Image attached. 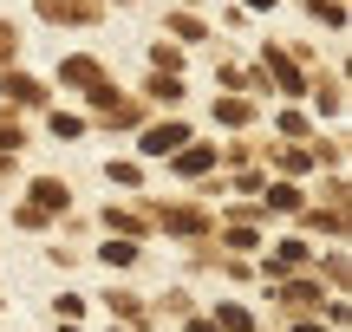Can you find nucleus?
<instances>
[{
	"label": "nucleus",
	"instance_id": "nucleus-4",
	"mask_svg": "<svg viewBox=\"0 0 352 332\" xmlns=\"http://www.w3.org/2000/svg\"><path fill=\"white\" fill-rule=\"evenodd\" d=\"M157 222H164L170 235H196V228H209V215H202V209H157Z\"/></svg>",
	"mask_w": 352,
	"mask_h": 332
},
{
	"label": "nucleus",
	"instance_id": "nucleus-5",
	"mask_svg": "<svg viewBox=\"0 0 352 332\" xmlns=\"http://www.w3.org/2000/svg\"><path fill=\"white\" fill-rule=\"evenodd\" d=\"M183 137H189L183 124H157L151 137H144V156H170V150H183Z\"/></svg>",
	"mask_w": 352,
	"mask_h": 332
},
{
	"label": "nucleus",
	"instance_id": "nucleus-7",
	"mask_svg": "<svg viewBox=\"0 0 352 332\" xmlns=\"http://www.w3.org/2000/svg\"><path fill=\"white\" fill-rule=\"evenodd\" d=\"M215 332H254V320H248V307H215Z\"/></svg>",
	"mask_w": 352,
	"mask_h": 332
},
{
	"label": "nucleus",
	"instance_id": "nucleus-13",
	"mask_svg": "<svg viewBox=\"0 0 352 332\" xmlns=\"http://www.w3.org/2000/svg\"><path fill=\"white\" fill-rule=\"evenodd\" d=\"M52 313H59V320H85V300H78V294H59V300H52Z\"/></svg>",
	"mask_w": 352,
	"mask_h": 332
},
{
	"label": "nucleus",
	"instance_id": "nucleus-15",
	"mask_svg": "<svg viewBox=\"0 0 352 332\" xmlns=\"http://www.w3.org/2000/svg\"><path fill=\"white\" fill-rule=\"evenodd\" d=\"M294 332H327V326H314V320H307V326H294Z\"/></svg>",
	"mask_w": 352,
	"mask_h": 332
},
{
	"label": "nucleus",
	"instance_id": "nucleus-3",
	"mask_svg": "<svg viewBox=\"0 0 352 332\" xmlns=\"http://www.w3.org/2000/svg\"><path fill=\"white\" fill-rule=\"evenodd\" d=\"M274 300H287V313H307V307H320V281H287V287H274Z\"/></svg>",
	"mask_w": 352,
	"mask_h": 332
},
{
	"label": "nucleus",
	"instance_id": "nucleus-6",
	"mask_svg": "<svg viewBox=\"0 0 352 332\" xmlns=\"http://www.w3.org/2000/svg\"><path fill=\"white\" fill-rule=\"evenodd\" d=\"M104 307H111L118 320H131V326H144V320H151V313H144V300H138V294H124V287H118V294H104Z\"/></svg>",
	"mask_w": 352,
	"mask_h": 332
},
{
	"label": "nucleus",
	"instance_id": "nucleus-16",
	"mask_svg": "<svg viewBox=\"0 0 352 332\" xmlns=\"http://www.w3.org/2000/svg\"><path fill=\"white\" fill-rule=\"evenodd\" d=\"M65 332H78V326H72V320H65Z\"/></svg>",
	"mask_w": 352,
	"mask_h": 332
},
{
	"label": "nucleus",
	"instance_id": "nucleus-9",
	"mask_svg": "<svg viewBox=\"0 0 352 332\" xmlns=\"http://www.w3.org/2000/svg\"><path fill=\"white\" fill-rule=\"evenodd\" d=\"M267 209H274V215H294V209H300V189H287V182L267 189Z\"/></svg>",
	"mask_w": 352,
	"mask_h": 332
},
{
	"label": "nucleus",
	"instance_id": "nucleus-1",
	"mask_svg": "<svg viewBox=\"0 0 352 332\" xmlns=\"http://www.w3.org/2000/svg\"><path fill=\"white\" fill-rule=\"evenodd\" d=\"M307 261H314V248H307V241H280L274 254H267V274H274V281H280V274H300Z\"/></svg>",
	"mask_w": 352,
	"mask_h": 332
},
{
	"label": "nucleus",
	"instance_id": "nucleus-14",
	"mask_svg": "<svg viewBox=\"0 0 352 332\" xmlns=\"http://www.w3.org/2000/svg\"><path fill=\"white\" fill-rule=\"evenodd\" d=\"M189 332H215V320H189Z\"/></svg>",
	"mask_w": 352,
	"mask_h": 332
},
{
	"label": "nucleus",
	"instance_id": "nucleus-11",
	"mask_svg": "<svg viewBox=\"0 0 352 332\" xmlns=\"http://www.w3.org/2000/svg\"><path fill=\"white\" fill-rule=\"evenodd\" d=\"M209 163H215V150H189V156H176V169H183V176H202Z\"/></svg>",
	"mask_w": 352,
	"mask_h": 332
},
{
	"label": "nucleus",
	"instance_id": "nucleus-2",
	"mask_svg": "<svg viewBox=\"0 0 352 332\" xmlns=\"http://www.w3.org/2000/svg\"><path fill=\"white\" fill-rule=\"evenodd\" d=\"M65 202H72V189H65V182H52V176L33 182V209H39V215H65Z\"/></svg>",
	"mask_w": 352,
	"mask_h": 332
},
{
	"label": "nucleus",
	"instance_id": "nucleus-10",
	"mask_svg": "<svg viewBox=\"0 0 352 332\" xmlns=\"http://www.w3.org/2000/svg\"><path fill=\"white\" fill-rule=\"evenodd\" d=\"M104 228H118V235H144V222L131 215V209H104Z\"/></svg>",
	"mask_w": 352,
	"mask_h": 332
},
{
	"label": "nucleus",
	"instance_id": "nucleus-8",
	"mask_svg": "<svg viewBox=\"0 0 352 332\" xmlns=\"http://www.w3.org/2000/svg\"><path fill=\"white\" fill-rule=\"evenodd\" d=\"M104 268H138V241H131V235H124V241H104Z\"/></svg>",
	"mask_w": 352,
	"mask_h": 332
},
{
	"label": "nucleus",
	"instance_id": "nucleus-12",
	"mask_svg": "<svg viewBox=\"0 0 352 332\" xmlns=\"http://www.w3.org/2000/svg\"><path fill=\"white\" fill-rule=\"evenodd\" d=\"M7 98L13 104H39V85H33V78H7Z\"/></svg>",
	"mask_w": 352,
	"mask_h": 332
}]
</instances>
